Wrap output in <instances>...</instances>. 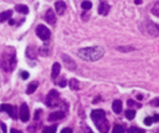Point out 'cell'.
<instances>
[{"instance_id":"33","label":"cell","mask_w":159,"mask_h":133,"mask_svg":"<svg viewBox=\"0 0 159 133\" xmlns=\"http://www.w3.org/2000/svg\"><path fill=\"white\" fill-rule=\"evenodd\" d=\"M0 127H2V129H3V133H6V126L4 123H0Z\"/></svg>"},{"instance_id":"22","label":"cell","mask_w":159,"mask_h":133,"mask_svg":"<svg viewBox=\"0 0 159 133\" xmlns=\"http://www.w3.org/2000/svg\"><path fill=\"white\" fill-rule=\"evenodd\" d=\"M136 117V111H133V110H128L125 112V118L127 119H133Z\"/></svg>"},{"instance_id":"25","label":"cell","mask_w":159,"mask_h":133,"mask_svg":"<svg viewBox=\"0 0 159 133\" xmlns=\"http://www.w3.org/2000/svg\"><path fill=\"white\" fill-rule=\"evenodd\" d=\"M81 6H82L83 10H89V9L92 8V3H91V2H83V3L81 4Z\"/></svg>"},{"instance_id":"8","label":"cell","mask_w":159,"mask_h":133,"mask_svg":"<svg viewBox=\"0 0 159 133\" xmlns=\"http://www.w3.org/2000/svg\"><path fill=\"white\" fill-rule=\"evenodd\" d=\"M29 117H30V113H29V107L26 103H22L20 106V118L22 122H27L29 121Z\"/></svg>"},{"instance_id":"26","label":"cell","mask_w":159,"mask_h":133,"mask_svg":"<svg viewBox=\"0 0 159 133\" xmlns=\"http://www.w3.org/2000/svg\"><path fill=\"white\" fill-rule=\"evenodd\" d=\"M152 13H153V15H155V16L159 15V3H154V6H153V9H152Z\"/></svg>"},{"instance_id":"35","label":"cell","mask_w":159,"mask_h":133,"mask_svg":"<svg viewBox=\"0 0 159 133\" xmlns=\"http://www.w3.org/2000/svg\"><path fill=\"white\" fill-rule=\"evenodd\" d=\"M127 103H128V106H131V107H132V106H134V103H136V102H134V101H132V99H128V102H127Z\"/></svg>"},{"instance_id":"12","label":"cell","mask_w":159,"mask_h":133,"mask_svg":"<svg viewBox=\"0 0 159 133\" xmlns=\"http://www.w3.org/2000/svg\"><path fill=\"white\" fill-rule=\"evenodd\" d=\"M98 13H100L101 15L106 16V15L109 13V5H108L106 2H102V3L100 4V6H98Z\"/></svg>"},{"instance_id":"32","label":"cell","mask_w":159,"mask_h":133,"mask_svg":"<svg viewBox=\"0 0 159 133\" xmlns=\"http://www.w3.org/2000/svg\"><path fill=\"white\" fill-rule=\"evenodd\" d=\"M158 102H159V99L155 98V99H153V101H152V105H153L154 107H157V106H158Z\"/></svg>"},{"instance_id":"37","label":"cell","mask_w":159,"mask_h":133,"mask_svg":"<svg viewBox=\"0 0 159 133\" xmlns=\"http://www.w3.org/2000/svg\"><path fill=\"white\" fill-rule=\"evenodd\" d=\"M10 133H21L20 131H18V129H11L10 131Z\"/></svg>"},{"instance_id":"10","label":"cell","mask_w":159,"mask_h":133,"mask_svg":"<svg viewBox=\"0 0 159 133\" xmlns=\"http://www.w3.org/2000/svg\"><path fill=\"white\" fill-rule=\"evenodd\" d=\"M91 117H92L93 121H98V119L105 118V117H106V113H105L103 110H94V111H92Z\"/></svg>"},{"instance_id":"9","label":"cell","mask_w":159,"mask_h":133,"mask_svg":"<svg viewBox=\"0 0 159 133\" xmlns=\"http://www.w3.org/2000/svg\"><path fill=\"white\" fill-rule=\"evenodd\" d=\"M62 60L65 61L66 67H67L69 70H76V63H75V61H74L71 57H69L67 55H62Z\"/></svg>"},{"instance_id":"3","label":"cell","mask_w":159,"mask_h":133,"mask_svg":"<svg viewBox=\"0 0 159 133\" xmlns=\"http://www.w3.org/2000/svg\"><path fill=\"white\" fill-rule=\"evenodd\" d=\"M143 27H147V29H142V31L144 32V34L152 35V36H154V38L158 36L159 29H158V25H157L155 22H153V21H147V22L143 24Z\"/></svg>"},{"instance_id":"28","label":"cell","mask_w":159,"mask_h":133,"mask_svg":"<svg viewBox=\"0 0 159 133\" xmlns=\"http://www.w3.org/2000/svg\"><path fill=\"white\" fill-rule=\"evenodd\" d=\"M144 124H145V126H152V124H153V119H152L150 117H145V118H144Z\"/></svg>"},{"instance_id":"21","label":"cell","mask_w":159,"mask_h":133,"mask_svg":"<svg viewBox=\"0 0 159 133\" xmlns=\"http://www.w3.org/2000/svg\"><path fill=\"white\" fill-rule=\"evenodd\" d=\"M57 126H50V127H45L42 129V133H56Z\"/></svg>"},{"instance_id":"23","label":"cell","mask_w":159,"mask_h":133,"mask_svg":"<svg viewBox=\"0 0 159 133\" xmlns=\"http://www.w3.org/2000/svg\"><path fill=\"white\" fill-rule=\"evenodd\" d=\"M112 133H124V128H123V126H119V124L114 126V128H113Z\"/></svg>"},{"instance_id":"1","label":"cell","mask_w":159,"mask_h":133,"mask_svg":"<svg viewBox=\"0 0 159 133\" xmlns=\"http://www.w3.org/2000/svg\"><path fill=\"white\" fill-rule=\"evenodd\" d=\"M103 49L100 46H91L78 50V56L86 61H97L103 57Z\"/></svg>"},{"instance_id":"4","label":"cell","mask_w":159,"mask_h":133,"mask_svg":"<svg viewBox=\"0 0 159 133\" xmlns=\"http://www.w3.org/2000/svg\"><path fill=\"white\" fill-rule=\"evenodd\" d=\"M60 103V93L56 90H51L46 97V105L49 107H56Z\"/></svg>"},{"instance_id":"40","label":"cell","mask_w":159,"mask_h":133,"mask_svg":"<svg viewBox=\"0 0 159 133\" xmlns=\"http://www.w3.org/2000/svg\"><path fill=\"white\" fill-rule=\"evenodd\" d=\"M87 133H93V132H92L91 129H88V128H87Z\"/></svg>"},{"instance_id":"13","label":"cell","mask_w":159,"mask_h":133,"mask_svg":"<svg viewBox=\"0 0 159 133\" xmlns=\"http://www.w3.org/2000/svg\"><path fill=\"white\" fill-rule=\"evenodd\" d=\"M45 20H46L49 24H51V25H54V24L56 22V16H55V14H54V11H52L51 9L46 11V14H45Z\"/></svg>"},{"instance_id":"29","label":"cell","mask_w":159,"mask_h":133,"mask_svg":"<svg viewBox=\"0 0 159 133\" xmlns=\"http://www.w3.org/2000/svg\"><path fill=\"white\" fill-rule=\"evenodd\" d=\"M66 83H67V82H66V80H61V81H58V82H57V85H58L60 87H66Z\"/></svg>"},{"instance_id":"27","label":"cell","mask_w":159,"mask_h":133,"mask_svg":"<svg viewBox=\"0 0 159 133\" xmlns=\"http://www.w3.org/2000/svg\"><path fill=\"white\" fill-rule=\"evenodd\" d=\"M117 50L118 51H133L134 47H131V46H118Z\"/></svg>"},{"instance_id":"6","label":"cell","mask_w":159,"mask_h":133,"mask_svg":"<svg viewBox=\"0 0 159 133\" xmlns=\"http://www.w3.org/2000/svg\"><path fill=\"white\" fill-rule=\"evenodd\" d=\"M94 123H96V127L100 129V132H102V133H107V132H108V129H109V123H108V121L106 119V117L102 118V119H98V121H94Z\"/></svg>"},{"instance_id":"19","label":"cell","mask_w":159,"mask_h":133,"mask_svg":"<svg viewBox=\"0 0 159 133\" xmlns=\"http://www.w3.org/2000/svg\"><path fill=\"white\" fill-rule=\"evenodd\" d=\"M11 14H13L11 10H6V11H4L3 14H0V22L6 21L8 19H10V18H11Z\"/></svg>"},{"instance_id":"20","label":"cell","mask_w":159,"mask_h":133,"mask_svg":"<svg viewBox=\"0 0 159 133\" xmlns=\"http://www.w3.org/2000/svg\"><path fill=\"white\" fill-rule=\"evenodd\" d=\"M16 11L21 13V14H27L29 13V8L26 5H16Z\"/></svg>"},{"instance_id":"30","label":"cell","mask_w":159,"mask_h":133,"mask_svg":"<svg viewBox=\"0 0 159 133\" xmlns=\"http://www.w3.org/2000/svg\"><path fill=\"white\" fill-rule=\"evenodd\" d=\"M21 77H22V80H27V77H29V74H27L26 71H22V72H21Z\"/></svg>"},{"instance_id":"11","label":"cell","mask_w":159,"mask_h":133,"mask_svg":"<svg viewBox=\"0 0 159 133\" xmlns=\"http://www.w3.org/2000/svg\"><path fill=\"white\" fill-rule=\"evenodd\" d=\"M63 117H65V112L57 111V112H54V113H50V115H49V121H50V122H55V121L62 119Z\"/></svg>"},{"instance_id":"7","label":"cell","mask_w":159,"mask_h":133,"mask_svg":"<svg viewBox=\"0 0 159 133\" xmlns=\"http://www.w3.org/2000/svg\"><path fill=\"white\" fill-rule=\"evenodd\" d=\"M0 111H5V112H6L11 118H14V119L18 118L16 108L13 107V106H10V105H2V106H0Z\"/></svg>"},{"instance_id":"38","label":"cell","mask_w":159,"mask_h":133,"mask_svg":"<svg viewBox=\"0 0 159 133\" xmlns=\"http://www.w3.org/2000/svg\"><path fill=\"white\" fill-rule=\"evenodd\" d=\"M134 3H136L137 5H139V4H142V0H134Z\"/></svg>"},{"instance_id":"15","label":"cell","mask_w":159,"mask_h":133,"mask_svg":"<svg viewBox=\"0 0 159 133\" xmlns=\"http://www.w3.org/2000/svg\"><path fill=\"white\" fill-rule=\"evenodd\" d=\"M60 71H61V65L58 62H55L52 65V72H51V76L52 79H56L58 75H60Z\"/></svg>"},{"instance_id":"36","label":"cell","mask_w":159,"mask_h":133,"mask_svg":"<svg viewBox=\"0 0 159 133\" xmlns=\"http://www.w3.org/2000/svg\"><path fill=\"white\" fill-rule=\"evenodd\" d=\"M40 115H41V110H40V111L38 110V111H36V115H35V119H39V116H40Z\"/></svg>"},{"instance_id":"14","label":"cell","mask_w":159,"mask_h":133,"mask_svg":"<svg viewBox=\"0 0 159 133\" xmlns=\"http://www.w3.org/2000/svg\"><path fill=\"white\" fill-rule=\"evenodd\" d=\"M55 9H56V13H57V14L62 15L63 13H65V10H66V4L63 3V2H56Z\"/></svg>"},{"instance_id":"17","label":"cell","mask_w":159,"mask_h":133,"mask_svg":"<svg viewBox=\"0 0 159 133\" xmlns=\"http://www.w3.org/2000/svg\"><path fill=\"white\" fill-rule=\"evenodd\" d=\"M38 86H39V83L36 82V81H34V82H31L29 86H27V90H26V93L27 95H31V93H34L35 91H36V88H38Z\"/></svg>"},{"instance_id":"39","label":"cell","mask_w":159,"mask_h":133,"mask_svg":"<svg viewBox=\"0 0 159 133\" xmlns=\"http://www.w3.org/2000/svg\"><path fill=\"white\" fill-rule=\"evenodd\" d=\"M82 18H83L85 20H87V13H83V14H82Z\"/></svg>"},{"instance_id":"2","label":"cell","mask_w":159,"mask_h":133,"mask_svg":"<svg viewBox=\"0 0 159 133\" xmlns=\"http://www.w3.org/2000/svg\"><path fill=\"white\" fill-rule=\"evenodd\" d=\"M0 66L2 69L6 72H10L15 69L16 66V57H15V51L13 49H6L3 55H2V60H0Z\"/></svg>"},{"instance_id":"18","label":"cell","mask_w":159,"mask_h":133,"mask_svg":"<svg viewBox=\"0 0 159 133\" xmlns=\"http://www.w3.org/2000/svg\"><path fill=\"white\" fill-rule=\"evenodd\" d=\"M69 86H70V88L74 90V91L80 90V82H78L76 79H71L70 82H69Z\"/></svg>"},{"instance_id":"24","label":"cell","mask_w":159,"mask_h":133,"mask_svg":"<svg viewBox=\"0 0 159 133\" xmlns=\"http://www.w3.org/2000/svg\"><path fill=\"white\" fill-rule=\"evenodd\" d=\"M128 133H145L144 129H141V128H137V127H132L128 129Z\"/></svg>"},{"instance_id":"16","label":"cell","mask_w":159,"mask_h":133,"mask_svg":"<svg viewBox=\"0 0 159 133\" xmlns=\"http://www.w3.org/2000/svg\"><path fill=\"white\" fill-rule=\"evenodd\" d=\"M112 108L114 111V113H121L122 112V102L119 99H116V101L112 103Z\"/></svg>"},{"instance_id":"5","label":"cell","mask_w":159,"mask_h":133,"mask_svg":"<svg viewBox=\"0 0 159 133\" xmlns=\"http://www.w3.org/2000/svg\"><path fill=\"white\" fill-rule=\"evenodd\" d=\"M36 34H38V36H39L41 40H44V41L49 40L50 36H51L50 30H49L45 25H39V26L36 27Z\"/></svg>"},{"instance_id":"34","label":"cell","mask_w":159,"mask_h":133,"mask_svg":"<svg viewBox=\"0 0 159 133\" xmlns=\"http://www.w3.org/2000/svg\"><path fill=\"white\" fill-rule=\"evenodd\" d=\"M152 119H153V122H158L159 121V115H154V117Z\"/></svg>"},{"instance_id":"31","label":"cell","mask_w":159,"mask_h":133,"mask_svg":"<svg viewBox=\"0 0 159 133\" xmlns=\"http://www.w3.org/2000/svg\"><path fill=\"white\" fill-rule=\"evenodd\" d=\"M61 133H72V129L71 128H63L61 131Z\"/></svg>"}]
</instances>
